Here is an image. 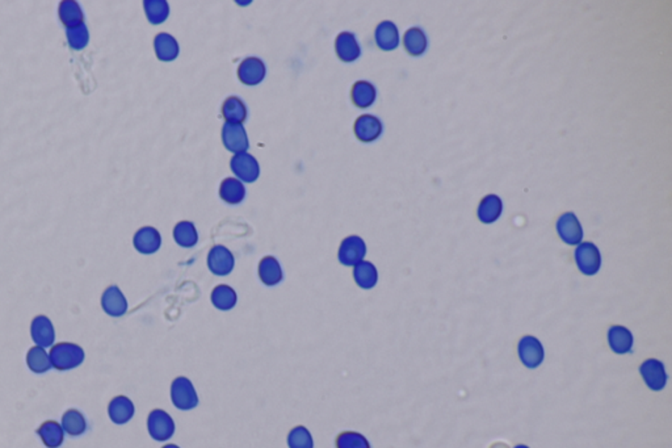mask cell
<instances>
[{
    "mask_svg": "<svg viewBox=\"0 0 672 448\" xmlns=\"http://www.w3.org/2000/svg\"><path fill=\"white\" fill-rule=\"evenodd\" d=\"M557 233L564 242L570 246H578L582 242L583 229L578 217L573 212H566L557 220Z\"/></svg>",
    "mask_w": 672,
    "mask_h": 448,
    "instance_id": "8992f818",
    "label": "cell"
},
{
    "mask_svg": "<svg viewBox=\"0 0 672 448\" xmlns=\"http://www.w3.org/2000/svg\"><path fill=\"white\" fill-rule=\"evenodd\" d=\"M32 340L40 347H52L55 341L53 323L46 315H37L30 325Z\"/></svg>",
    "mask_w": 672,
    "mask_h": 448,
    "instance_id": "4fadbf2b",
    "label": "cell"
},
{
    "mask_svg": "<svg viewBox=\"0 0 672 448\" xmlns=\"http://www.w3.org/2000/svg\"><path fill=\"white\" fill-rule=\"evenodd\" d=\"M234 255L232 251L221 245H215L207 255L209 269L217 276H226L234 269Z\"/></svg>",
    "mask_w": 672,
    "mask_h": 448,
    "instance_id": "8fae6325",
    "label": "cell"
},
{
    "mask_svg": "<svg viewBox=\"0 0 672 448\" xmlns=\"http://www.w3.org/2000/svg\"><path fill=\"white\" fill-rule=\"evenodd\" d=\"M161 448H180V447L179 446H176V444H166V446H163V447Z\"/></svg>",
    "mask_w": 672,
    "mask_h": 448,
    "instance_id": "f35d334b",
    "label": "cell"
},
{
    "mask_svg": "<svg viewBox=\"0 0 672 448\" xmlns=\"http://www.w3.org/2000/svg\"><path fill=\"white\" fill-rule=\"evenodd\" d=\"M259 278L268 287H273L283 280V269L276 258L266 257L260 260Z\"/></svg>",
    "mask_w": 672,
    "mask_h": 448,
    "instance_id": "d4e9b609",
    "label": "cell"
},
{
    "mask_svg": "<svg viewBox=\"0 0 672 448\" xmlns=\"http://www.w3.org/2000/svg\"><path fill=\"white\" fill-rule=\"evenodd\" d=\"M608 343H610V349L615 354L624 355L632 351L634 340H633V334L625 326L615 325V326H610L608 330Z\"/></svg>",
    "mask_w": 672,
    "mask_h": 448,
    "instance_id": "ac0fdd59",
    "label": "cell"
},
{
    "mask_svg": "<svg viewBox=\"0 0 672 448\" xmlns=\"http://www.w3.org/2000/svg\"><path fill=\"white\" fill-rule=\"evenodd\" d=\"M38 437L47 448H58L62 446L64 440V431L61 423L55 421H46L37 430Z\"/></svg>",
    "mask_w": 672,
    "mask_h": 448,
    "instance_id": "cb8c5ba5",
    "label": "cell"
},
{
    "mask_svg": "<svg viewBox=\"0 0 672 448\" xmlns=\"http://www.w3.org/2000/svg\"><path fill=\"white\" fill-rule=\"evenodd\" d=\"M171 400L180 410H192L198 405L196 389L187 377H176L171 386Z\"/></svg>",
    "mask_w": 672,
    "mask_h": 448,
    "instance_id": "7a4b0ae2",
    "label": "cell"
},
{
    "mask_svg": "<svg viewBox=\"0 0 672 448\" xmlns=\"http://www.w3.org/2000/svg\"><path fill=\"white\" fill-rule=\"evenodd\" d=\"M27 366L35 374H45L52 368L50 357L44 347L35 346L27 354Z\"/></svg>",
    "mask_w": 672,
    "mask_h": 448,
    "instance_id": "4dcf8cb0",
    "label": "cell"
},
{
    "mask_svg": "<svg viewBox=\"0 0 672 448\" xmlns=\"http://www.w3.org/2000/svg\"><path fill=\"white\" fill-rule=\"evenodd\" d=\"M135 403L125 396H117L108 406V414L110 421L116 425L127 423L135 415Z\"/></svg>",
    "mask_w": 672,
    "mask_h": 448,
    "instance_id": "e0dca14e",
    "label": "cell"
},
{
    "mask_svg": "<svg viewBox=\"0 0 672 448\" xmlns=\"http://www.w3.org/2000/svg\"><path fill=\"white\" fill-rule=\"evenodd\" d=\"M375 38L377 46L385 52L394 50L399 45V32L397 26L392 21H382L381 24H378L375 32Z\"/></svg>",
    "mask_w": 672,
    "mask_h": 448,
    "instance_id": "d6986e66",
    "label": "cell"
},
{
    "mask_svg": "<svg viewBox=\"0 0 672 448\" xmlns=\"http://www.w3.org/2000/svg\"><path fill=\"white\" fill-rule=\"evenodd\" d=\"M133 243H135V247L138 252L144 254V255H150V254H154V252H156L161 249V234L155 228L144 226L135 233Z\"/></svg>",
    "mask_w": 672,
    "mask_h": 448,
    "instance_id": "9a60e30c",
    "label": "cell"
},
{
    "mask_svg": "<svg viewBox=\"0 0 672 448\" xmlns=\"http://www.w3.org/2000/svg\"><path fill=\"white\" fill-rule=\"evenodd\" d=\"M61 426L63 431L70 437H81L87 430V421L83 413L78 409H69L67 412L63 413Z\"/></svg>",
    "mask_w": 672,
    "mask_h": 448,
    "instance_id": "4316f807",
    "label": "cell"
},
{
    "mask_svg": "<svg viewBox=\"0 0 672 448\" xmlns=\"http://www.w3.org/2000/svg\"><path fill=\"white\" fill-rule=\"evenodd\" d=\"M352 101L359 108L370 107L376 100L377 92L375 86L367 81L356 82L351 91Z\"/></svg>",
    "mask_w": 672,
    "mask_h": 448,
    "instance_id": "f1b7e54d",
    "label": "cell"
},
{
    "mask_svg": "<svg viewBox=\"0 0 672 448\" xmlns=\"http://www.w3.org/2000/svg\"><path fill=\"white\" fill-rule=\"evenodd\" d=\"M144 7L149 21L154 26L161 24L169 18L170 7L166 0H146Z\"/></svg>",
    "mask_w": 672,
    "mask_h": 448,
    "instance_id": "e575fe53",
    "label": "cell"
},
{
    "mask_svg": "<svg viewBox=\"0 0 672 448\" xmlns=\"http://www.w3.org/2000/svg\"><path fill=\"white\" fill-rule=\"evenodd\" d=\"M266 65L256 57H250L246 58L238 67V78L242 82L243 84L247 86H256L260 82L264 79L266 77Z\"/></svg>",
    "mask_w": 672,
    "mask_h": 448,
    "instance_id": "7c38bea8",
    "label": "cell"
},
{
    "mask_svg": "<svg viewBox=\"0 0 672 448\" xmlns=\"http://www.w3.org/2000/svg\"><path fill=\"white\" fill-rule=\"evenodd\" d=\"M59 18L63 23V26L70 29V28H76L84 24V13L81 11V6L75 0H63L59 4Z\"/></svg>",
    "mask_w": 672,
    "mask_h": 448,
    "instance_id": "484cf974",
    "label": "cell"
},
{
    "mask_svg": "<svg viewBox=\"0 0 672 448\" xmlns=\"http://www.w3.org/2000/svg\"><path fill=\"white\" fill-rule=\"evenodd\" d=\"M335 49H336L338 57L344 62H353L361 54V49L356 37L350 32H343L338 36L335 43Z\"/></svg>",
    "mask_w": 672,
    "mask_h": 448,
    "instance_id": "ffe728a7",
    "label": "cell"
},
{
    "mask_svg": "<svg viewBox=\"0 0 672 448\" xmlns=\"http://www.w3.org/2000/svg\"><path fill=\"white\" fill-rule=\"evenodd\" d=\"M66 37H67L69 45L74 50L84 49L86 46L89 45V41H90V33H89V29L86 27V24H81L79 27L66 29Z\"/></svg>",
    "mask_w": 672,
    "mask_h": 448,
    "instance_id": "8d00e7d4",
    "label": "cell"
},
{
    "mask_svg": "<svg viewBox=\"0 0 672 448\" xmlns=\"http://www.w3.org/2000/svg\"><path fill=\"white\" fill-rule=\"evenodd\" d=\"M103 310L110 317H121L127 310V301L117 286L108 287L101 297Z\"/></svg>",
    "mask_w": 672,
    "mask_h": 448,
    "instance_id": "5bb4252c",
    "label": "cell"
},
{
    "mask_svg": "<svg viewBox=\"0 0 672 448\" xmlns=\"http://www.w3.org/2000/svg\"><path fill=\"white\" fill-rule=\"evenodd\" d=\"M355 135L363 142H373L382 133V123L372 115H363L355 123Z\"/></svg>",
    "mask_w": 672,
    "mask_h": 448,
    "instance_id": "2e32d148",
    "label": "cell"
},
{
    "mask_svg": "<svg viewBox=\"0 0 672 448\" xmlns=\"http://www.w3.org/2000/svg\"><path fill=\"white\" fill-rule=\"evenodd\" d=\"M353 279L356 284L363 289H372L377 284L378 272L373 263L370 262H360L353 269Z\"/></svg>",
    "mask_w": 672,
    "mask_h": 448,
    "instance_id": "f546056e",
    "label": "cell"
},
{
    "mask_svg": "<svg viewBox=\"0 0 672 448\" xmlns=\"http://www.w3.org/2000/svg\"><path fill=\"white\" fill-rule=\"evenodd\" d=\"M574 257L578 269L584 275L592 276L599 272L601 267V255L596 245L592 242L579 243L575 249Z\"/></svg>",
    "mask_w": 672,
    "mask_h": 448,
    "instance_id": "3957f363",
    "label": "cell"
},
{
    "mask_svg": "<svg viewBox=\"0 0 672 448\" xmlns=\"http://www.w3.org/2000/svg\"><path fill=\"white\" fill-rule=\"evenodd\" d=\"M220 196L224 200V203L235 206V204L242 203L243 198L246 196V189H244L241 180L235 179V178H226L221 183Z\"/></svg>",
    "mask_w": 672,
    "mask_h": 448,
    "instance_id": "83f0119b",
    "label": "cell"
},
{
    "mask_svg": "<svg viewBox=\"0 0 672 448\" xmlns=\"http://www.w3.org/2000/svg\"><path fill=\"white\" fill-rule=\"evenodd\" d=\"M156 57L163 62L173 61L179 55L178 41L169 33H159L154 40Z\"/></svg>",
    "mask_w": 672,
    "mask_h": 448,
    "instance_id": "603a6c76",
    "label": "cell"
},
{
    "mask_svg": "<svg viewBox=\"0 0 672 448\" xmlns=\"http://www.w3.org/2000/svg\"><path fill=\"white\" fill-rule=\"evenodd\" d=\"M518 351L521 363L530 369L540 367L545 358L542 343L532 335H525L520 340Z\"/></svg>",
    "mask_w": 672,
    "mask_h": 448,
    "instance_id": "5b68a950",
    "label": "cell"
},
{
    "mask_svg": "<svg viewBox=\"0 0 672 448\" xmlns=\"http://www.w3.org/2000/svg\"><path fill=\"white\" fill-rule=\"evenodd\" d=\"M237 293L233 288L221 284L212 292V303L220 310H230L237 305Z\"/></svg>",
    "mask_w": 672,
    "mask_h": 448,
    "instance_id": "d6a6232c",
    "label": "cell"
},
{
    "mask_svg": "<svg viewBox=\"0 0 672 448\" xmlns=\"http://www.w3.org/2000/svg\"><path fill=\"white\" fill-rule=\"evenodd\" d=\"M52 367L57 371H70L83 364L86 354L79 345L70 342H61L52 346L49 352Z\"/></svg>",
    "mask_w": 672,
    "mask_h": 448,
    "instance_id": "6da1fadb",
    "label": "cell"
},
{
    "mask_svg": "<svg viewBox=\"0 0 672 448\" xmlns=\"http://www.w3.org/2000/svg\"><path fill=\"white\" fill-rule=\"evenodd\" d=\"M513 448H529V447L528 446H525V444H518V446H515V447Z\"/></svg>",
    "mask_w": 672,
    "mask_h": 448,
    "instance_id": "ab89813d",
    "label": "cell"
},
{
    "mask_svg": "<svg viewBox=\"0 0 672 448\" xmlns=\"http://www.w3.org/2000/svg\"><path fill=\"white\" fill-rule=\"evenodd\" d=\"M222 115L227 123L243 124L247 118V108L239 98H227L222 107Z\"/></svg>",
    "mask_w": 672,
    "mask_h": 448,
    "instance_id": "1f68e13d",
    "label": "cell"
},
{
    "mask_svg": "<svg viewBox=\"0 0 672 448\" xmlns=\"http://www.w3.org/2000/svg\"><path fill=\"white\" fill-rule=\"evenodd\" d=\"M503 212L502 198L498 195H487L484 196L479 206H478V218L484 224H493L495 223Z\"/></svg>",
    "mask_w": 672,
    "mask_h": 448,
    "instance_id": "44dd1931",
    "label": "cell"
},
{
    "mask_svg": "<svg viewBox=\"0 0 672 448\" xmlns=\"http://www.w3.org/2000/svg\"><path fill=\"white\" fill-rule=\"evenodd\" d=\"M404 45L406 52L413 55V57H419L427 50L428 46V40L424 33V30L419 27H413L406 30L404 36Z\"/></svg>",
    "mask_w": 672,
    "mask_h": 448,
    "instance_id": "7402d4cb",
    "label": "cell"
},
{
    "mask_svg": "<svg viewBox=\"0 0 672 448\" xmlns=\"http://www.w3.org/2000/svg\"><path fill=\"white\" fill-rule=\"evenodd\" d=\"M289 448H314L313 437L305 426H296L287 435Z\"/></svg>",
    "mask_w": 672,
    "mask_h": 448,
    "instance_id": "d590c367",
    "label": "cell"
},
{
    "mask_svg": "<svg viewBox=\"0 0 672 448\" xmlns=\"http://www.w3.org/2000/svg\"><path fill=\"white\" fill-rule=\"evenodd\" d=\"M641 376L644 377L646 386L651 391L659 392L667 384V372L664 364L658 359H647L639 367Z\"/></svg>",
    "mask_w": 672,
    "mask_h": 448,
    "instance_id": "52a82bcc",
    "label": "cell"
},
{
    "mask_svg": "<svg viewBox=\"0 0 672 448\" xmlns=\"http://www.w3.org/2000/svg\"><path fill=\"white\" fill-rule=\"evenodd\" d=\"M222 141L229 152L239 154L249 149V137L243 124L226 123L222 128Z\"/></svg>",
    "mask_w": 672,
    "mask_h": 448,
    "instance_id": "30bf717a",
    "label": "cell"
},
{
    "mask_svg": "<svg viewBox=\"0 0 672 448\" xmlns=\"http://www.w3.org/2000/svg\"><path fill=\"white\" fill-rule=\"evenodd\" d=\"M230 166L234 174L246 183H254L259 178V163L249 152L235 154L232 158Z\"/></svg>",
    "mask_w": 672,
    "mask_h": 448,
    "instance_id": "ba28073f",
    "label": "cell"
},
{
    "mask_svg": "<svg viewBox=\"0 0 672 448\" xmlns=\"http://www.w3.org/2000/svg\"><path fill=\"white\" fill-rule=\"evenodd\" d=\"M367 254V246L358 235L347 237L341 245L339 249V260L344 266H356L363 262Z\"/></svg>",
    "mask_w": 672,
    "mask_h": 448,
    "instance_id": "9c48e42d",
    "label": "cell"
},
{
    "mask_svg": "<svg viewBox=\"0 0 672 448\" xmlns=\"http://www.w3.org/2000/svg\"><path fill=\"white\" fill-rule=\"evenodd\" d=\"M336 448H370V444L363 434L344 431L336 438Z\"/></svg>",
    "mask_w": 672,
    "mask_h": 448,
    "instance_id": "74e56055",
    "label": "cell"
},
{
    "mask_svg": "<svg viewBox=\"0 0 672 448\" xmlns=\"http://www.w3.org/2000/svg\"><path fill=\"white\" fill-rule=\"evenodd\" d=\"M147 430L154 440L164 442L172 438L175 432V422L171 418L169 413L161 409H155L149 414Z\"/></svg>",
    "mask_w": 672,
    "mask_h": 448,
    "instance_id": "277c9868",
    "label": "cell"
},
{
    "mask_svg": "<svg viewBox=\"0 0 672 448\" xmlns=\"http://www.w3.org/2000/svg\"><path fill=\"white\" fill-rule=\"evenodd\" d=\"M173 238L181 247H193L198 241V230L189 221H181L173 229Z\"/></svg>",
    "mask_w": 672,
    "mask_h": 448,
    "instance_id": "836d02e7",
    "label": "cell"
}]
</instances>
